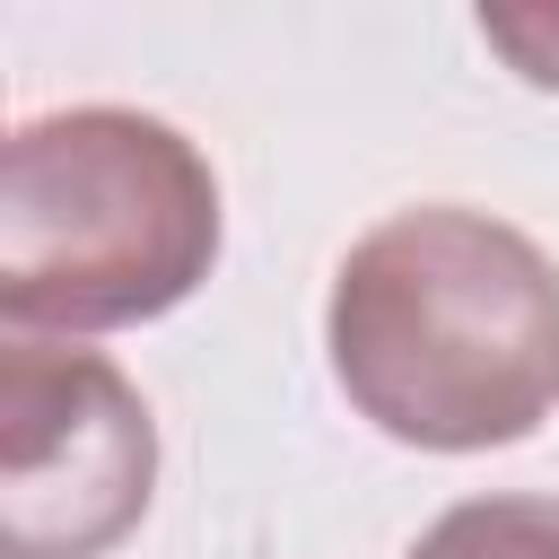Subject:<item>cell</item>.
<instances>
[{
	"mask_svg": "<svg viewBox=\"0 0 559 559\" xmlns=\"http://www.w3.org/2000/svg\"><path fill=\"white\" fill-rule=\"evenodd\" d=\"M323 349L393 445H515L559 411V262L489 210H393L341 253Z\"/></svg>",
	"mask_w": 559,
	"mask_h": 559,
	"instance_id": "6da1fadb",
	"label": "cell"
},
{
	"mask_svg": "<svg viewBox=\"0 0 559 559\" xmlns=\"http://www.w3.org/2000/svg\"><path fill=\"white\" fill-rule=\"evenodd\" d=\"M218 262L210 157L131 105H70L0 157V314L35 332H122L183 306Z\"/></svg>",
	"mask_w": 559,
	"mask_h": 559,
	"instance_id": "7a4b0ae2",
	"label": "cell"
},
{
	"mask_svg": "<svg viewBox=\"0 0 559 559\" xmlns=\"http://www.w3.org/2000/svg\"><path fill=\"white\" fill-rule=\"evenodd\" d=\"M157 480V419L96 349L17 341L0 358V550L105 559Z\"/></svg>",
	"mask_w": 559,
	"mask_h": 559,
	"instance_id": "3957f363",
	"label": "cell"
},
{
	"mask_svg": "<svg viewBox=\"0 0 559 559\" xmlns=\"http://www.w3.org/2000/svg\"><path fill=\"white\" fill-rule=\"evenodd\" d=\"M402 559H559V498H463Z\"/></svg>",
	"mask_w": 559,
	"mask_h": 559,
	"instance_id": "277c9868",
	"label": "cell"
},
{
	"mask_svg": "<svg viewBox=\"0 0 559 559\" xmlns=\"http://www.w3.org/2000/svg\"><path fill=\"white\" fill-rule=\"evenodd\" d=\"M480 44L515 61V79L559 87V9H480Z\"/></svg>",
	"mask_w": 559,
	"mask_h": 559,
	"instance_id": "5b68a950",
	"label": "cell"
}]
</instances>
